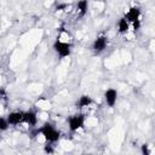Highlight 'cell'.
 Masks as SVG:
<instances>
[{
	"instance_id": "cell-11",
	"label": "cell",
	"mask_w": 155,
	"mask_h": 155,
	"mask_svg": "<svg viewBox=\"0 0 155 155\" xmlns=\"http://www.w3.org/2000/svg\"><path fill=\"white\" fill-rule=\"evenodd\" d=\"M76 11L80 17H84L88 11V1L87 0H79L76 2Z\"/></svg>"
},
{
	"instance_id": "cell-7",
	"label": "cell",
	"mask_w": 155,
	"mask_h": 155,
	"mask_svg": "<svg viewBox=\"0 0 155 155\" xmlns=\"http://www.w3.org/2000/svg\"><path fill=\"white\" fill-rule=\"evenodd\" d=\"M10 126H17L19 124H23V111L22 110H16V111H11L7 116H6Z\"/></svg>"
},
{
	"instance_id": "cell-10",
	"label": "cell",
	"mask_w": 155,
	"mask_h": 155,
	"mask_svg": "<svg viewBox=\"0 0 155 155\" xmlns=\"http://www.w3.org/2000/svg\"><path fill=\"white\" fill-rule=\"evenodd\" d=\"M130 29V23L127 22V19L125 17H121L117 21V33L120 35H125Z\"/></svg>"
},
{
	"instance_id": "cell-12",
	"label": "cell",
	"mask_w": 155,
	"mask_h": 155,
	"mask_svg": "<svg viewBox=\"0 0 155 155\" xmlns=\"http://www.w3.org/2000/svg\"><path fill=\"white\" fill-rule=\"evenodd\" d=\"M8 127H10V124H8L7 119H6V117H4V116H0V133H2V132H5V131H7V130H8Z\"/></svg>"
},
{
	"instance_id": "cell-8",
	"label": "cell",
	"mask_w": 155,
	"mask_h": 155,
	"mask_svg": "<svg viewBox=\"0 0 155 155\" xmlns=\"http://www.w3.org/2000/svg\"><path fill=\"white\" fill-rule=\"evenodd\" d=\"M23 124H27L30 127L36 126V124H38V114L34 110L23 111Z\"/></svg>"
},
{
	"instance_id": "cell-15",
	"label": "cell",
	"mask_w": 155,
	"mask_h": 155,
	"mask_svg": "<svg viewBox=\"0 0 155 155\" xmlns=\"http://www.w3.org/2000/svg\"><path fill=\"white\" fill-rule=\"evenodd\" d=\"M5 96V90H2V88H0V99L2 98Z\"/></svg>"
},
{
	"instance_id": "cell-13",
	"label": "cell",
	"mask_w": 155,
	"mask_h": 155,
	"mask_svg": "<svg viewBox=\"0 0 155 155\" xmlns=\"http://www.w3.org/2000/svg\"><path fill=\"white\" fill-rule=\"evenodd\" d=\"M140 151H142L143 155H149V154H150V150H149L148 144H143L142 148H140Z\"/></svg>"
},
{
	"instance_id": "cell-5",
	"label": "cell",
	"mask_w": 155,
	"mask_h": 155,
	"mask_svg": "<svg viewBox=\"0 0 155 155\" xmlns=\"http://www.w3.org/2000/svg\"><path fill=\"white\" fill-rule=\"evenodd\" d=\"M108 42H109V40H108V36L107 35H104V34L98 35L93 40V42H92V47H91L92 48V52L94 54H101L102 52L105 51V48L108 46Z\"/></svg>"
},
{
	"instance_id": "cell-3",
	"label": "cell",
	"mask_w": 155,
	"mask_h": 155,
	"mask_svg": "<svg viewBox=\"0 0 155 155\" xmlns=\"http://www.w3.org/2000/svg\"><path fill=\"white\" fill-rule=\"evenodd\" d=\"M54 52L57 53V56L59 58H67L71 54V50H73V44L69 41H63L59 38H57L52 45Z\"/></svg>"
},
{
	"instance_id": "cell-14",
	"label": "cell",
	"mask_w": 155,
	"mask_h": 155,
	"mask_svg": "<svg viewBox=\"0 0 155 155\" xmlns=\"http://www.w3.org/2000/svg\"><path fill=\"white\" fill-rule=\"evenodd\" d=\"M45 151H46V153H53L52 144H50V143H48V145H46V147H45Z\"/></svg>"
},
{
	"instance_id": "cell-6",
	"label": "cell",
	"mask_w": 155,
	"mask_h": 155,
	"mask_svg": "<svg viewBox=\"0 0 155 155\" xmlns=\"http://www.w3.org/2000/svg\"><path fill=\"white\" fill-rule=\"evenodd\" d=\"M104 101H105L108 107L113 108L116 104V101H117V91L115 88H111V87L105 90V92H104Z\"/></svg>"
},
{
	"instance_id": "cell-4",
	"label": "cell",
	"mask_w": 155,
	"mask_h": 155,
	"mask_svg": "<svg viewBox=\"0 0 155 155\" xmlns=\"http://www.w3.org/2000/svg\"><path fill=\"white\" fill-rule=\"evenodd\" d=\"M85 120H86V116L82 113H78V114L70 115L68 117V127H69V131L73 132V133L74 132H78L80 128L84 127Z\"/></svg>"
},
{
	"instance_id": "cell-2",
	"label": "cell",
	"mask_w": 155,
	"mask_h": 155,
	"mask_svg": "<svg viewBox=\"0 0 155 155\" xmlns=\"http://www.w3.org/2000/svg\"><path fill=\"white\" fill-rule=\"evenodd\" d=\"M127 22L130 23V25H132L133 30L134 31H138L140 29V25H142V22H140V17H142V11L138 6H132L128 8V11L125 13L124 16Z\"/></svg>"
},
{
	"instance_id": "cell-1",
	"label": "cell",
	"mask_w": 155,
	"mask_h": 155,
	"mask_svg": "<svg viewBox=\"0 0 155 155\" xmlns=\"http://www.w3.org/2000/svg\"><path fill=\"white\" fill-rule=\"evenodd\" d=\"M36 133L38 134L40 133L45 138V140L47 143H50V144H56L61 139V132L51 122H45L42 126H40L36 130Z\"/></svg>"
},
{
	"instance_id": "cell-9",
	"label": "cell",
	"mask_w": 155,
	"mask_h": 155,
	"mask_svg": "<svg viewBox=\"0 0 155 155\" xmlns=\"http://www.w3.org/2000/svg\"><path fill=\"white\" fill-rule=\"evenodd\" d=\"M92 103H93V99H92L91 96H88V94H82V96L79 97V99H78V102H76V108L84 109V108L90 107Z\"/></svg>"
}]
</instances>
